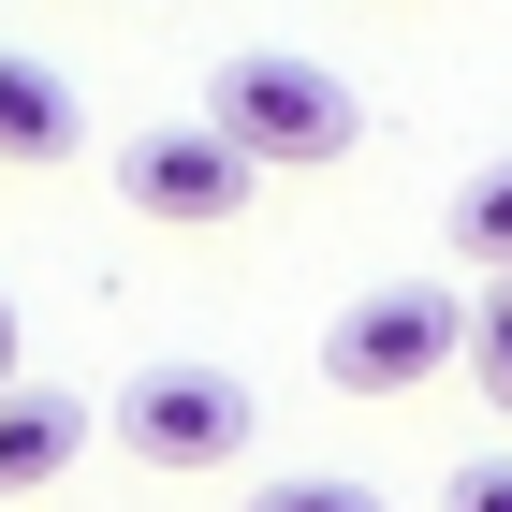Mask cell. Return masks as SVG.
<instances>
[{
    "label": "cell",
    "instance_id": "ba28073f",
    "mask_svg": "<svg viewBox=\"0 0 512 512\" xmlns=\"http://www.w3.org/2000/svg\"><path fill=\"white\" fill-rule=\"evenodd\" d=\"M249 512H395V498L352 469H278V483H249Z\"/></svg>",
    "mask_w": 512,
    "mask_h": 512
},
{
    "label": "cell",
    "instance_id": "8992f818",
    "mask_svg": "<svg viewBox=\"0 0 512 512\" xmlns=\"http://www.w3.org/2000/svg\"><path fill=\"white\" fill-rule=\"evenodd\" d=\"M74 439H88V410H74V395L0 381V498H44V483L74 469Z\"/></svg>",
    "mask_w": 512,
    "mask_h": 512
},
{
    "label": "cell",
    "instance_id": "277c9868",
    "mask_svg": "<svg viewBox=\"0 0 512 512\" xmlns=\"http://www.w3.org/2000/svg\"><path fill=\"white\" fill-rule=\"evenodd\" d=\"M118 191L147 205V220H191V235H205V220H235V205L264 191V161H249L220 118H147L118 147Z\"/></svg>",
    "mask_w": 512,
    "mask_h": 512
},
{
    "label": "cell",
    "instance_id": "7a4b0ae2",
    "mask_svg": "<svg viewBox=\"0 0 512 512\" xmlns=\"http://www.w3.org/2000/svg\"><path fill=\"white\" fill-rule=\"evenodd\" d=\"M439 366H469V293H439V278H395V293L322 322V381L337 395H425Z\"/></svg>",
    "mask_w": 512,
    "mask_h": 512
},
{
    "label": "cell",
    "instance_id": "9c48e42d",
    "mask_svg": "<svg viewBox=\"0 0 512 512\" xmlns=\"http://www.w3.org/2000/svg\"><path fill=\"white\" fill-rule=\"evenodd\" d=\"M469 381L483 410H512V278H483V308H469Z\"/></svg>",
    "mask_w": 512,
    "mask_h": 512
},
{
    "label": "cell",
    "instance_id": "6da1fadb",
    "mask_svg": "<svg viewBox=\"0 0 512 512\" xmlns=\"http://www.w3.org/2000/svg\"><path fill=\"white\" fill-rule=\"evenodd\" d=\"M205 118L235 132L264 176H322V161H352L366 147V103H352V74H322V59H220L205 74Z\"/></svg>",
    "mask_w": 512,
    "mask_h": 512
},
{
    "label": "cell",
    "instance_id": "8fae6325",
    "mask_svg": "<svg viewBox=\"0 0 512 512\" xmlns=\"http://www.w3.org/2000/svg\"><path fill=\"white\" fill-rule=\"evenodd\" d=\"M0 381H15V293H0Z\"/></svg>",
    "mask_w": 512,
    "mask_h": 512
},
{
    "label": "cell",
    "instance_id": "5b68a950",
    "mask_svg": "<svg viewBox=\"0 0 512 512\" xmlns=\"http://www.w3.org/2000/svg\"><path fill=\"white\" fill-rule=\"evenodd\" d=\"M74 147H88V103L44 74V59H15V44H0V161H15V176H59Z\"/></svg>",
    "mask_w": 512,
    "mask_h": 512
},
{
    "label": "cell",
    "instance_id": "3957f363",
    "mask_svg": "<svg viewBox=\"0 0 512 512\" xmlns=\"http://www.w3.org/2000/svg\"><path fill=\"white\" fill-rule=\"evenodd\" d=\"M103 425L132 439V469H176V483H191V469H235L264 410H249V381H235V366H147V381H132Z\"/></svg>",
    "mask_w": 512,
    "mask_h": 512
},
{
    "label": "cell",
    "instance_id": "52a82bcc",
    "mask_svg": "<svg viewBox=\"0 0 512 512\" xmlns=\"http://www.w3.org/2000/svg\"><path fill=\"white\" fill-rule=\"evenodd\" d=\"M454 249H469L483 278H512V161H483L469 191H454Z\"/></svg>",
    "mask_w": 512,
    "mask_h": 512
},
{
    "label": "cell",
    "instance_id": "30bf717a",
    "mask_svg": "<svg viewBox=\"0 0 512 512\" xmlns=\"http://www.w3.org/2000/svg\"><path fill=\"white\" fill-rule=\"evenodd\" d=\"M439 512H512V454H469V469L439 483Z\"/></svg>",
    "mask_w": 512,
    "mask_h": 512
}]
</instances>
